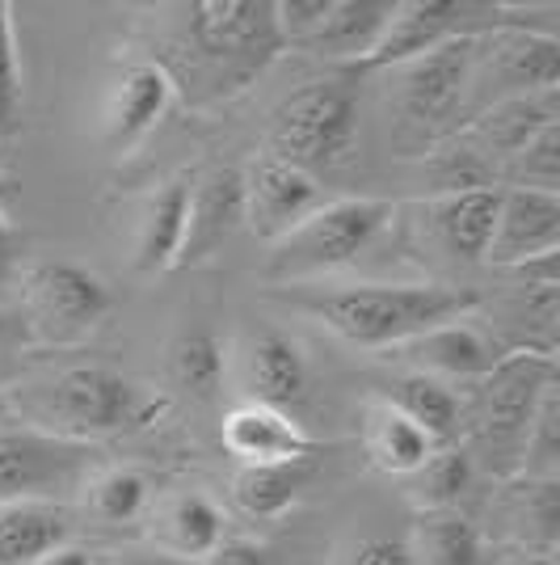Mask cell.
<instances>
[{
	"mask_svg": "<svg viewBox=\"0 0 560 565\" xmlns=\"http://www.w3.org/2000/svg\"><path fill=\"white\" fill-rule=\"evenodd\" d=\"M485 305L472 287L446 282H358L321 296H295V308L325 321V330L363 351H397L418 333L472 317Z\"/></svg>",
	"mask_w": 560,
	"mask_h": 565,
	"instance_id": "obj_1",
	"label": "cell"
},
{
	"mask_svg": "<svg viewBox=\"0 0 560 565\" xmlns=\"http://www.w3.org/2000/svg\"><path fill=\"white\" fill-rule=\"evenodd\" d=\"M186 39L219 94L245 89L287 51L274 0H198L186 9Z\"/></svg>",
	"mask_w": 560,
	"mask_h": 565,
	"instance_id": "obj_2",
	"label": "cell"
},
{
	"mask_svg": "<svg viewBox=\"0 0 560 565\" xmlns=\"http://www.w3.org/2000/svg\"><path fill=\"white\" fill-rule=\"evenodd\" d=\"M358 136V85L354 72L308 81L282 97L270 115V157L304 173H325L351 157Z\"/></svg>",
	"mask_w": 560,
	"mask_h": 565,
	"instance_id": "obj_3",
	"label": "cell"
},
{
	"mask_svg": "<svg viewBox=\"0 0 560 565\" xmlns=\"http://www.w3.org/2000/svg\"><path fill=\"white\" fill-rule=\"evenodd\" d=\"M34 430H47L60 439L89 444L97 435H115L140 418V393L136 384L106 367V363H76L68 372L47 380L25 397Z\"/></svg>",
	"mask_w": 560,
	"mask_h": 565,
	"instance_id": "obj_4",
	"label": "cell"
},
{
	"mask_svg": "<svg viewBox=\"0 0 560 565\" xmlns=\"http://www.w3.org/2000/svg\"><path fill=\"white\" fill-rule=\"evenodd\" d=\"M392 215L397 207L388 199H329L300 228L274 241L270 275L308 279V275L342 270L371 249L375 236L392 224Z\"/></svg>",
	"mask_w": 560,
	"mask_h": 565,
	"instance_id": "obj_5",
	"label": "cell"
},
{
	"mask_svg": "<svg viewBox=\"0 0 560 565\" xmlns=\"http://www.w3.org/2000/svg\"><path fill=\"white\" fill-rule=\"evenodd\" d=\"M115 291L72 258H39L25 270V321L51 347H76L110 317Z\"/></svg>",
	"mask_w": 560,
	"mask_h": 565,
	"instance_id": "obj_6",
	"label": "cell"
},
{
	"mask_svg": "<svg viewBox=\"0 0 560 565\" xmlns=\"http://www.w3.org/2000/svg\"><path fill=\"white\" fill-rule=\"evenodd\" d=\"M392 13L397 0H282L279 25L287 47L358 72L384 39Z\"/></svg>",
	"mask_w": 560,
	"mask_h": 565,
	"instance_id": "obj_7",
	"label": "cell"
},
{
	"mask_svg": "<svg viewBox=\"0 0 560 565\" xmlns=\"http://www.w3.org/2000/svg\"><path fill=\"white\" fill-rule=\"evenodd\" d=\"M476 39L481 34H464L400 64V131L409 140L434 143L443 136H455L460 110L472 94Z\"/></svg>",
	"mask_w": 560,
	"mask_h": 565,
	"instance_id": "obj_8",
	"label": "cell"
},
{
	"mask_svg": "<svg viewBox=\"0 0 560 565\" xmlns=\"http://www.w3.org/2000/svg\"><path fill=\"white\" fill-rule=\"evenodd\" d=\"M552 384H557V354L510 351L489 376L476 380V435L497 456L523 460L527 430Z\"/></svg>",
	"mask_w": 560,
	"mask_h": 565,
	"instance_id": "obj_9",
	"label": "cell"
},
{
	"mask_svg": "<svg viewBox=\"0 0 560 565\" xmlns=\"http://www.w3.org/2000/svg\"><path fill=\"white\" fill-rule=\"evenodd\" d=\"M89 456V444L60 439L34 426L0 430V507L55 502V494L76 490L85 481Z\"/></svg>",
	"mask_w": 560,
	"mask_h": 565,
	"instance_id": "obj_10",
	"label": "cell"
},
{
	"mask_svg": "<svg viewBox=\"0 0 560 565\" xmlns=\"http://www.w3.org/2000/svg\"><path fill=\"white\" fill-rule=\"evenodd\" d=\"M493 85V106L506 97H527L560 85V43L552 34H536L527 25H502L476 39L472 89Z\"/></svg>",
	"mask_w": 560,
	"mask_h": 565,
	"instance_id": "obj_11",
	"label": "cell"
},
{
	"mask_svg": "<svg viewBox=\"0 0 560 565\" xmlns=\"http://www.w3.org/2000/svg\"><path fill=\"white\" fill-rule=\"evenodd\" d=\"M321 203H329L325 186L312 173L287 166L270 152L257 157L254 169L245 173V224L270 245L291 228H300Z\"/></svg>",
	"mask_w": 560,
	"mask_h": 565,
	"instance_id": "obj_12",
	"label": "cell"
},
{
	"mask_svg": "<svg viewBox=\"0 0 560 565\" xmlns=\"http://www.w3.org/2000/svg\"><path fill=\"white\" fill-rule=\"evenodd\" d=\"M240 228H245V169L219 166L203 173L198 186H190L186 241L173 270L211 262Z\"/></svg>",
	"mask_w": 560,
	"mask_h": 565,
	"instance_id": "obj_13",
	"label": "cell"
},
{
	"mask_svg": "<svg viewBox=\"0 0 560 565\" xmlns=\"http://www.w3.org/2000/svg\"><path fill=\"white\" fill-rule=\"evenodd\" d=\"M476 13V4H460V0H397V13L384 30V39L363 60V68H400L409 60H418L426 51L443 47L451 39L476 34L467 18Z\"/></svg>",
	"mask_w": 560,
	"mask_h": 565,
	"instance_id": "obj_14",
	"label": "cell"
},
{
	"mask_svg": "<svg viewBox=\"0 0 560 565\" xmlns=\"http://www.w3.org/2000/svg\"><path fill=\"white\" fill-rule=\"evenodd\" d=\"M560 249V194L543 190H502L497 228L485 262L493 266H531V262L557 258Z\"/></svg>",
	"mask_w": 560,
	"mask_h": 565,
	"instance_id": "obj_15",
	"label": "cell"
},
{
	"mask_svg": "<svg viewBox=\"0 0 560 565\" xmlns=\"http://www.w3.org/2000/svg\"><path fill=\"white\" fill-rule=\"evenodd\" d=\"M173 97V76L157 60H131L115 76L110 97H106V118H101V136L110 152H131L136 143L157 127L169 110Z\"/></svg>",
	"mask_w": 560,
	"mask_h": 565,
	"instance_id": "obj_16",
	"label": "cell"
},
{
	"mask_svg": "<svg viewBox=\"0 0 560 565\" xmlns=\"http://www.w3.org/2000/svg\"><path fill=\"white\" fill-rule=\"evenodd\" d=\"M405 351V359L413 363V372L434 380H476L489 376L493 367L506 359V347L502 338L489 330H481L472 317H460V321H446V326H434V330L418 333L413 342L397 347Z\"/></svg>",
	"mask_w": 560,
	"mask_h": 565,
	"instance_id": "obj_17",
	"label": "cell"
},
{
	"mask_svg": "<svg viewBox=\"0 0 560 565\" xmlns=\"http://www.w3.org/2000/svg\"><path fill=\"white\" fill-rule=\"evenodd\" d=\"M219 439L228 456H236V465H287V460H312L316 451L312 435L291 414L257 401H240L224 414Z\"/></svg>",
	"mask_w": 560,
	"mask_h": 565,
	"instance_id": "obj_18",
	"label": "cell"
},
{
	"mask_svg": "<svg viewBox=\"0 0 560 565\" xmlns=\"http://www.w3.org/2000/svg\"><path fill=\"white\" fill-rule=\"evenodd\" d=\"M240 376H245V393L257 405L270 409H300L308 401V359L300 351L295 338H287L282 330H257L245 351H240Z\"/></svg>",
	"mask_w": 560,
	"mask_h": 565,
	"instance_id": "obj_19",
	"label": "cell"
},
{
	"mask_svg": "<svg viewBox=\"0 0 560 565\" xmlns=\"http://www.w3.org/2000/svg\"><path fill=\"white\" fill-rule=\"evenodd\" d=\"M560 122V102L557 89L527 97H506L497 106H485L476 118H467V127H460V140L476 152V157H493V161H510L523 143H531L548 127Z\"/></svg>",
	"mask_w": 560,
	"mask_h": 565,
	"instance_id": "obj_20",
	"label": "cell"
},
{
	"mask_svg": "<svg viewBox=\"0 0 560 565\" xmlns=\"http://www.w3.org/2000/svg\"><path fill=\"white\" fill-rule=\"evenodd\" d=\"M497 207H502V190L476 186V190H451L439 194L426 215H430V233L439 236L451 258L460 262H485L497 228Z\"/></svg>",
	"mask_w": 560,
	"mask_h": 565,
	"instance_id": "obj_21",
	"label": "cell"
},
{
	"mask_svg": "<svg viewBox=\"0 0 560 565\" xmlns=\"http://www.w3.org/2000/svg\"><path fill=\"white\" fill-rule=\"evenodd\" d=\"M190 186H194L190 178H169L143 203L140 224H136V254H131V266L140 275H164L177 266L182 241H186Z\"/></svg>",
	"mask_w": 560,
	"mask_h": 565,
	"instance_id": "obj_22",
	"label": "cell"
},
{
	"mask_svg": "<svg viewBox=\"0 0 560 565\" xmlns=\"http://www.w3.org/2000/svg\"><path fill=\"white\" fill-rule=\"evenodd\" d=\"M363 448L371 456L375 469L392 477H418L426 460L434 456V439L400 414L392 401H371L363 414Z\"/></svg>",
	"mask_w": 560,
	"mask_h": 565,
	"instance_id": "obj_23",
	"label": "cell"
},
{
	"mask_svg": "<svg viewBox=\"0 0 560 565\" xmlns=\"http://www.w3.org/2000/svg\"><path fill=\"white\" fill-rule=\"evenodd\" d=\"M68 536L72 515L60 502L0 507V565H39L47 553L64 548Z\"/></svg>",
	"mask_w": 560,
	"mask_h": 565,
	"instance_id": "obj_24",
	"label": "cell"
},
{
	"mask_svg": "<svg viewBox=\"0 0 560 565\" xmlns=\"http://www.w3.org/2000/svg\"><path fill=\"white\" fill-rule=\"evenodd\" d=\"M312 460H287V465H240L233 477V498L245 515L279 519L287 515L312 481Z\"/></svg>",
	"mask_w": 560,
	"mask_h": 565,
	"instance_id": "obj_25",
	"label": "cell"
},
{
	"mask_svg": "<svg viewBox=\"0 0 560 565\" xmlns=\"http://www.w3.org/2000/svg\"><path fill=\"white\" fill-rule=\"evenodd\" d=\"M169 367H173V384L190 401H198V405L219 401L224 376H228V354H224L219 333L211 326H186L169 351Z\"/></svg>",
	"mask_w": 560,
	"mask_h": 565,
	"instance_id": "obj_26",
	"label": "cell"
},
{
	"mask_svg": "<svg viewBox=\"0 0 560 565\" xmlns=\"http://www.w3.org/2000/svg\"><path fill=\"white\" fill-rule=\"evenodd\" d=\"M384 401H392L409 423L421 426V430L434 439V448H451V439H455V430H460V418H464L460 397L446 388L443 380L421 376V372L400 376L397 384L388 388Z\"/></svg>",
	"mask_w": 560,
	"mask_h": 565,
	"instance_id": "obj_27",
	"label": "cell"
},
{
	"mask_svg": "<svg viewBox=\"0 0 560 565\" xmlns=\"http://www.w3.org/2000/svg\"><path fill=\"white\" fill-rule=\"evenodd\" d=\"M228 541L224 532V511L207 494H177L164 511V544L182 562H207L219 544Z\"/></svg>",
	"mask_w": 560,
	"mask_h": 565,
	"instance_id": "obj_28",
	"label": "cell"
},
{
	"mask_svg": "<svg viewBox=\"0 0 560 565\" xmlns=\"http://www.w3.org/2000/svg\"><path fill=\"white\" fill-rule=\"evenodd\" d=\"M502 178L514 190H543L557 194L560 186V122H548L531 143H523L502 166Z\"/></svg>",
	"mask_w": 560,
	"mask_h": 565,
	"instance_id": "obj_29",
	"label": "cell"
},
{
	"mask_svg": "<svg viewBox=\"0 0 560 565\" xmlns=\"http://www.w3.org/2000/svg\"><path fill=\"white\" fill-rule=\"evenodd\" d=\"M148 477L140 469H106L89 481V511L101 523H131L148 507Z\"/></svg>",
	"mask_w": 560,
	"mask_h": 565,
	"instance_id": "obj_30",
	"label": "cell"
},
{
	"mask_svg": "<svg viewBox=\"0 0 560 565\" xmlns=\"http://www.w3.org/2000/svg\"><path fill=\"white\" fill-rule=\"evenodd\" d=\"M426 557L430 565H485V536L472 519L439 511L426 527Z\"/></svg>",
	"mask_w": 560,
	"mask_h": 565,
	"instance_id": "obj_31",
	"label": "cell"
},
{
	"mask_svg": "<svg viewBox=\"0 0 560 565\" xmlns=\"http://www.w3.org/2000/svg\"><path fill=\"white\" fill-rule=\"evenodd\" d=\"M472 486V456L464 448H439L418 472V498L434 511H451Z\"/></svg>",
	"mask_w": 560,
	"mask_h": 565,
	"instance_id": "obj_32",
	"label": "cell"
},
{
	"mask_svg": "<svg viewBox=\"0 0 560 565\" xmlns=\"http://www.w3.org/2000/svg\"><path fill=\"white\" fill-rule=\"evenodd\" d=\"M22 118V64H18V34H13V9L0 0V140Z\"/></svg>",
	"mask_w": 560,
	"mask_h": 565,
	"instance_id": "obj_33",
	"label": "cell"
},
{
	"mask_svg": "<svg viewBox=\"0 0 560 565\" xmlns=\"http://www.w3.org/2000/svg\"><path fill=\"white\" fill-rule=\"evenodd\" d=\"M346 565H418V553L400 536H363L358 544H351Z\"/></svg>",
	"mask_w": 560,
	"mask_h": 565,
	"instance_id": "obj_34",
	"label": "cell"
},
{
	"mask_svg": "<svg viewBox=\"0 0 560 565\" xmlns=\"http://www.w3.org/2000/svg\"><path fill=\"white\" fill-rule=\"evenodd\" d=\"M203 565H274V557H270L266 544L245 541V536H228Z\"/></svg>",
	"mask_w": 560,
	"mask_h": 565,
	"instance_id": "obj_35",
	"label": "cell"
},
{
	"mask_svg": "<svg viewBox=\"0 0 560 565\" xmlns=\"http://www.w3.org/2000/svg\"><path fill=\"white\" fill-rule=\"evenodd\" d=\"M39 565H94V553H89V548H80V544H64V548L47 553Z\"/></svg>",
	"mask_w": 560,
	"mask_h": 565,
	"instance_id": "obj_36",
	"label": "cell"
},
{
	"mask_svg": "<svg viewBox=\"0 0 560 565\" xmlns=\"http://www.w3.org/2000/svg\"><path fill=\"white\" fill-rule=\"evenodd\" d=\"M9 266H13V228H9L4 215H0V279L9 275Z\"/></svg>",
	"mask_w": 560,
	"mask_h": 565,
	"instance_id": "obj_37",
	"label": "cell"
},
{
	"mask_svg": "<svg viewBox=\"0 0 560 565\" xmlns=\"http://www.w3.org/2000/svg\"><path fill=\"white\" fill-rule=\"evenodd\" d=\"M115 565H177L173 557H157V553H127V557H118Z\"/></svg>",
	"mask_w": 560,
	"mask_h": 565,
	"instance_id": "obj_38",
	"label": "cell"
},
{
	"mask_svg": "<svg viewBox=\"0 0 560 565\" xmlns=\"http://www.w3.org/2000/svg\"><path fill=\"white\" fill-rule=\"evenodd\" d=\"M13 330H18V321H13V317H9L4 308H0V347H9V338H13Z\"/></svg>",
	"mask_w": 560,
	"mask_h": 565,
	"instance_id": "obj_39",
	"label": "cell"
},
{
	"mask_svg": "<svg viewBox=\"0 0 560 565\" xmlns=\"http://www.w3.org/2000/svg\"><path fill=\"white\" fill-rule=\"evenodd\" d=\"M510 565H557V562H552L548 553H527V557H514Z\"/></svg>",
	"mask_w": 560,
	"mask_h": 565,
	"instance_id": "obj_40",
	"label": "cell"
},
{
	"mask_svg": "<svg viewBox=\"0 0 560 565\" xmlns=\"http://www.w3.org/2000/svg\"><path fill=\"white\" fill-rule=\"evenodd\" d=\"M9 199H13V186L0 178V212H4V203H9Z\"/></svg>",
	"mask_w": 560,
	"mask_h": 565,
	"instance_id": "obj_41",
	"label": "cell"
}]
</instances>
